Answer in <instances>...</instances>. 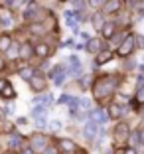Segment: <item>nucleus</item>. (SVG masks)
<instances>
[{
  "label": "nucleus",
  "mask_w": 144,
  "mask_h": 154,
  "mask_svg": "<svg viewBox=\"0 0 144 154\" xmlns=\"http://www.w3.org/2000/svg\"><path fill=\"white\" fill-rule=\"evenodd\" d=\"M117 77L115 75H103L95 81V87H93V95L97 101H107L113 97V93L117 91Z\"/></svg>",
  "instance_id": "1"
},
{
  "label": "nucleus",
  "mask_w": 144,
  "mask_h": 154,
  "mask_svg": "<svg viewBox=\"0 0 144 154\" xmlns=\"http://www.w3.org/2000/svg\"><path fill=\"white\" fill-rule=\"evenodd\" d=\"M134 50V36H126L124 40L118 44V48H117V54L121 55V57H126V55L130 54V51Z\"/></svg>",
  "instance_id": "2"
},
{
  "label": "nucleus",
  "mask_w": 144,
  "mask_h": 154,
  "mask_svg": "<svg viewBox=\"0 0 144 154\" xmlns=\"http://www.w3.org/2000/svg\"><path fill=\"white\" fill-rule=\"evenodd\" d=\"M47 142H50V138H47V136H44V134H34V136H32V150H34V152H41V150H45Z\"/></svg>",
  "instance_id": "3"
},
{
  "label": "nucleus",
  "mask_w": 144,
  "mask_h": 154,
  "mask_svg": "<svg viewBox=\"0 0 144 154\" xmlns=\"http://www.w3.org/2000/svg\"><path fill=\"white\" fill-rule=\"evenodd\" d=\"M57 144H59L57 152H61V154H75V152H77V146H75V142H73V140L61 138V140H59Z\"/></svg>",
  "instance_id": "4"
},
{
  "label": "nucleus",
  "mask_w": 144,
  "mask_h": 154,
  "mask_svg": "<svg viewBox=\"0 0 144 154\" xmlns=\"http://www.w3.org/2000/svg\"><path fill=\"white\" fill-rule=\"evenodd\" d=\"M126 138H128V127H126L124 122H121V125L115 128V142H117V144H122V142H126Z\"/></svg>",
  "instance_id": "5"
},
{
  "label": "nucleus",
  "mask_w": 144,
  "mask_h": 154,
  "mask_svg": "<svg viewBox=\"0 0 144 154\" xmlns=\"http://www.w3.org/2000/svg\"><path fill=\"white\" fill-rule=\"evenodd\" d=\"M103 50H105V42L101 38H91L87 42V51H91V54H101Z\"/></svg>",
  "instance_id": "6"
},
{
  "label": "nucleus",
  "mask_w": 144,
  "mask_h": 154,
  "mask_svg": "<svg viewBox=\"0 0 144 154\" xmlns=\"http://www.w3.org/2000/svg\"><path fill=\"white\" fill-rule=\"evenodd\" d=\"M65 69H63V65H57V67L51 71V79H54L55 85H63V81H65Z\"/></svg>",
  "instance_id": "7"
},
{
  "label": "nucleus",
  "mask_w": 144,
  "mask_h": 154,
  "mask_svg": "<svg viewBox=\"0 0 144 154\" xmlns=\"http://www.w3.org/2000/svg\"><path fill=\"white\" fill-rule=\"evenodd\" d=\"M121 8H122V0H107L103 10L107 14H115V12H118Z\"/></svg>",
  "instance_id": "8"
},
{
  "label": "nucleus",
  "mask_w": 144,
  "mask_h": 154,
  "mask_svg": "<svg viewBox=\"0 0 144 154\" xmlns=\"http://www.w3.org/2000/svg\"><path fill=\"white\" fill-rule=\"evenodd\" d=\"M83 134H85V138H95V136L99 134V131H97V125L95 122H87L85 127H83Z\"/></svg>",
  "instance_id": "9"
},
{
  "label": "nucleus",
  "mask_w": 144,
  "mask_h": 154,
  "mask_svg": "<svg viewBox=\"0 0 144 154\" xmlns=\"http://www.w3.org/2000/svg\"><path fill=\"white\" fill-rule=\"evenodd\" d=\"M34 115V121L38 122V127H44L45 125V115H44V107H36V109L32 111Z\"/></svg>",
  "instance_id": "10"
},
{
  "label": "nucleus",
  "mask_w": 144,
  "mask_h": 154,
  "mask_svg": "<svg viewBox=\"0 0 144 154\" xmlns=\"http://www.w3.org/2000/svg\"><path fill=\"white\" fill-rule=\"evenodd\" d=\"M32 87H34L36 91H44L45 89V79L41 75H34L32 77Z\"/></svg>",
  "instance_id": "11"
},
{
  "label": "nucleus",
  "mask_w": 144,
  "mask_h": 154,
  "mask_svg": "<svg viewBox=\"0 0 144 154\" xmlns=\"http://www.w3.org/2000/svg\"><path fill=\"white\" fill-rule=\"evenodd\" d=\"M67 61H69V65H71V69H69V71H71L73 75H79V73H81V63H79V59H77L75 55H71Z\"/></svg>",
  "instance_id": "12"
},
{
  "label": "nucleus",
  "mask_w": 144,
  "mask_h": 154,
  "mask_svg": "<svg viewBox=\"0 0 144 154\" xmlns=\"http://www.w3.org/2000/svg\"><path fill=\"white\" fill-rule=\"evenodd\" d=\"M14 95H16V91L12 89L10 83H6L4 89H2V93H0V97H2V99H14Z\"/></svg>",
  "instance_id": "13"
},
{
  "label": "nucleus",
  "mask_w": 144,
  "mask_h": 154,
  "mask_svg": "<svg viewBox=\"0 0 144 154\" xmlns=\"http://www.w3.org/2000/svg\"><path fill=\"white\" fill-rule=\"evenodd\" d=\"M36 54L40 55V57H45V55L50 54V45L47 44H38L36 45Z\"/></svg>",
  "instance_id": "14"
},
{
  "label": "nucleus",
  "mask_w": 144,
  "mask_h": 154,
  "mask_svg": "<svg viewBox=\"0 0 144 154\" xmlns=\"http://www.w3.org/2000/svg\"><path fill=\"white\" fill-rule=\"evenodd\" d=\"M10 44H12V40H10V36H0V51H6L10 50Z\"/></svg>",
  "instance_id": "15"
},
{
  "label": "nucleus",
  "mask_w": 144,
  "mask_h": 154,
  "mask_svg": "<svg viewBox=\"0 0 144 154\" xmlns=\"http://www.w3.org/2000/svg\"><path fill=\"white\" fill-rule=\"evenodd\" d=\"M89 117H93L97 122H105V121H107V113H105L103 109H97L93 115H89Z\"/></svg>",
  "instance_id": "16"
},
{
  "label": "nucleus",
  "mask_w": 144,
  "mask_h": 154,
  "mask_svg": "<svg viewBox=\"0 0 144 154\" xmlns=\"http://www.w3.org/2000/svg\"><path fill=\"white\" fill-rule=\"evenodd\" d=\"M36 75V69L34 67H24L22 71H20V77H22V79H30L32 81V77Z\"/></svg>",
  "instance_id": "17"
},
{
  "label": "nucleus",
  "mask_w": 144,
  "mask_h": 154,
  "mask_svg": "<svg viewBox=\"0 0 144 154\" xmlns=\"http://www.w3.org/2000/svg\"><path fill=\"white\" fill-rule=\"evenodd\" d=\"M101 32H103V36H105V38H111V36H113V32H115V22H109V24H105Z\"/></svg>",
  "instance_id": "18"
},
{
  "label": "nucleus",
  "mask_w": 144,
  "mask_h": 154,
  "mask_svg": "<svg viewBox=\"0 0 144 154\" xmlns=\"http://www.w3.org/2000/svg\"><path fill=\"white\" fill-rule=\"evenodd\" d=\"M113 57V54H111V51H101L99 55H97V59H95V61H97V63H105V61H109V59Z\"/></svg>",
  "instance_id": "19"
},
{
  "label": "nucleus",
  "mask_w": 144,
  "mask_h": 154,
  "mask_svg": "<svg viewBox=\"0 0 144 154\" xmlns=\"http://www.w3.org/2000/svg\"><path fill=\"white\" fill-rule=\"evenodd\" d=\"M32 55V44H24L22 45V51H20V57L22 59H28Z\"/></svg>",
  "instance_id": "20"
},
{
  "label": "nucleus",
  "mask_w": 144,
  "mask_h": 154,
  "mask_svg": "<svg viewBox=\"0 0 144 154\" xmlns=\"http://www.w3.org/2000/svg\"><path fill=\"white\" fill-rule=\"evenodd\" d=\"M59 103H61V105H69V107H73V105L77 103V99H75V97H71V95H63L61 99H59Z\"/></svg>",
  "instance_id": "21"
},
{
  "label": "nucleus",
  "mask_w": 144,
  "mask_h": 154,
  "mask_svg": "<svg viewBox=\"0 0 144 154\" xmlns=\"http://www.w3.org/2000/svg\"><path fill=\"white\" fill-rule=\"evenodd\" d=\"M20 144H22V136L20 134H12L10 136V146H12V148H20Z\"/></svg>",
  "instance_id": "22"
},
{
  "label": "nucleus",
  "mask_w": 144,
  "mask_h": 154,
  "mask_svg": "<svg viewBox=\"0 0 144 154\" xmlns=\"http://www.w3.org/2000/svg\"><path fill=\"white\" fill-rule=\"evenodd\" d=\"M93 26L97 28V30H103L105 22H103V16H101V14H95L93 16Z\"/></svg>",
  "instance_id": "23"
},
{
  "label": "nucleus",
  "mask_w": 144,
  "mask_h": 154,
  "mask_svg": "<svg viewBox=\"0 0 144 154\" xmlns=\"http://www.w3.org/2000/svg\"><path fill=\"white\" fill-rule=\"evenodd\" d=\"M65 22L69 24V26L73 28V30H75L77 28V24H75V20H73V12H65Z\"/></svg>",
  "instance_id": "24"
},
{
  "label": "nucleus",
  "mask_w": 144,
  "mask_h": 154,
  "mask_svg": "<svg viewBox=\"0 0 144 154\" xmlns=\"http://www.w3.org/2000/svg\"><path fill=\"white\" fill-rule=\"evenodd\" d=\"M122 109L118 107V105H111V117H121Z\"/></svg>",
  "instance_id": "25"
},
{
  "label": "nucleus",
  "mask_w": 144,
  "mask_h": 154,
  "mask_svg": "<svg viewBox=\"0 0 144 154\" xmlns=\"http://www.w3.org/2000/svg\"><path fill=\"white\" fill-rule=\"evenodd\" d=\"M136 101H138V103H144V85H140L138 91H136Z\"/></svg>",
  "instance_id": "26"
},
{
  "label": "nucleus",
  "mask_w": 144,
  "mask_h": 154,
  "mask_svg": "<svg viewBox=\"0 0 144 154\" xmlns=\"http://www.w3.org/2000/svg\"><path fill=\"white\" fill-rule=\"evenodd\" d=\"M134 38H136V45H138L140 50H144V36H140V34H138V36H134Z\"/></svg>",
  "instance_id": "27"
},
{
  "label": "nucleus",
  "mask_w": 144,
  "mask_h": 154,
  "mask_svg": "<svg viewBox=\"0 0 144 154\" xmlns=\"http://www.w3.org/2000/svg\"><path fill=\"white\" fill-rule=\"evenodd\" d=\"M41 154H57V148H55V146H47Z\"/></svg>",
  "instance_id": "28"
},
{
  "label": "nucleus",
  "mask_w": 144,
  "mask_h": 154,
  "mask_svg": "<svg viewBox=\"0 0 144 154\" xmlns=\"http://www.w3.org/2000/svg\"><path fill=\"white\" fill-rule=\"evenodd\" d=\"M107 0H89V4L91 6H101V4H105Z\"/></svg>",
  "instance_id": "29"
},
{
  "label": "nucleus",
  "mask_w": 144,
  "mask_h": 154,
  "mask_svg": "<svg viewBox=\"0 0 144 154\" xmlns=\"http://www.w3.org/2000/svg\"><path fill=\"white\" fill-rule=\"evenodd\" d=\"M138 140H140V142L144 144V127H142V128L138 131Z\"/></svg>",
  "instance_id": "30"
},
{
  "label": "nucleus",
  "mask_w": 144,
  "mask_h": 154,
  "mask_svg": "<svg viewBox=\"0 0 144 154\" xmlns=\"http://www.w3.org/2000/svg\"><path fill=\"white\" fill-rule=\"evenodd\" d=\"M20 154H34V150H32V148H22Z\"/></svg>",
  "instance_id": "31"
},
{
  "label": "nucleus",
  "mask_w": 144,
  "mask_h": 154,
  "mask_svg": "<svg viewBox=\"0 0 144 154\" xmlns=\"http://www.w3.org/2000/svg\"><path fill=\"white\" fill-rule=\"evenodd\" d=\"M59 127H61V125H59L57 121H54V122H51V128H59Z\"/></svg>",
  "instance_id": "32"
},
{
  "label": "nucleus",
  "mask_w": 144,
  "mask_h": 154,
  "mask_svg": "<svg viewBox=\"0 0 144 154\" xmlns=\"http://www.w3.org/2000/svg\"><path fill=\"white\" fill-rule=\"evenodd\" d=\"M2 69H4V57L0 55V71H2Z\"/></svg>",
  "instance_id": "33"
},
{
  "label": "nucleus",
  "mask_w": 144,
  "mask_h": 154,
  "mask_svg": "<svg viewBox=\"0 0 144 154\" xmlns=\"http://www.w3.org/2000/svg\"><path fill=\"white\" fill-rule=\"evenodd\" d=\"M124 154H136V152H134V148H126Z\"/></svg>",
  "instance_id": "34"
},
{
  "label": "nucleus",
  "mask_w": 144,
  "mask_h": 154,
  "mask_svg": "<svg viewBox=\"0 0 144 154\" xmlns=\"http://www.w3.org/2000/svg\"><path fill=\"white\" fill-rule=\"evenodd\" d=\"M6 83H8V81H2V79H0V93H2V89H4Z\"/></svg>",
  "instance_id": "35"
},
{
  "label": "nucleus",
  "mask_w": 144,
  "mask_h": 154,
  "mask_svg": "<svg viewBox=\"0 0 144 154\" xmlns=\"http://www.w3.org/2000/svg\"><path fill=\"white\" fill-rule=\"evenodd\" d=\"M8 154H16V152H8Z\"/></svg>",
  "instance_id": "36"
}]
</instances>
